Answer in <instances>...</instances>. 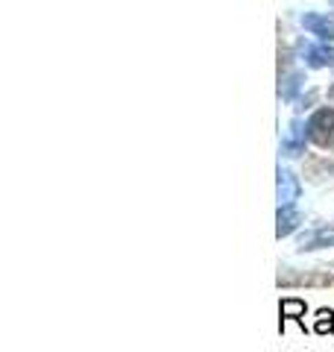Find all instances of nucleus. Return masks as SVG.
Here are the masks:
<instances>
[{"label":"nucleus","instance_id":"f257e3e1","mask_svg":"<svg viewBox=\"0 0 334 352\" xmlns=\"http://www.w3.org/2000/svg\"><path fill=\"white\" fill-rule=\"evenodd\" d=\"M308 138L320 147L334 144V112L331 109H320V112L308 120Z\"/></svg>","mask_w":334,"mask_h":352},{"label":"nucleus","instance_id":"f03ea898","mask_svg":"<svg viewBox=\"0 0 334 352\" xmlns=\"http://www.w3.org/2000/svg\"><path fill=\"white\" fill-rule=\"evenodd\" d=\"M299 223H302V212H299L296 203H287V206H278L276 212V238H287L293 235Z\"/></svg>","mask_w":334,"mask_h":352},{"label":"nucleus","instance_id":"7ed1b4c3","mask_svg":"<svg viewBox=\"0 0 334 352\" xmlns=\"http://www.w3.org/2000/svg\"><path fill=\"white\" fill-rule=\"evenodd\" d=\"M299 194H302V185L291 170H282L278 168V179H276V197H278V206H287V203H296Z\"/></svg>","mask_w":334,"mask_h":352},{"label":"nucleus","instance_id":"20e7f679","mask_svg":"<svg viewBox=\"0 0 334 352\" xmlns=\"http://www.w3.org/2000/svg\"><path fill=\"white\" fill-rule=\"evenodd\" d=\"M305 311H308L305 300H299V296H285V300L278 302V314H282V320H278V332H285L287 320H296L299 326L305 329Z\"/></svg>","mask_w":334,"mask_h":352},{"label":"nucleus","instance_id":"39448f33","mask_svg":"<svg viewBox=\"0 0 334 352\" xmlns=\"http://www.w3.org/2000/svg\"><path fill=\"white\" fill-rule=\"evenodd\" d=\"M326 247H334V232H317L311 241L299 244V252H314V250H326Z\"/></svg>","mask_w":334,"mask_h":352},{"label":"nucleus","instance_id":"423d86ee","mask_svg":"<svg viewBox=\"0 0 334 352\" xmlns=\"http://www.w3.org/2000/svg\"><path fill=\"white\" fill-rule=\"evenodd\" d=\"M314 332L317 335H331L334 332V311H331V308H320V311H317Z\"/></svg>","mask_w":334,"mask_h":352},{"label":"nucleus","instance_id":"0eeeda50","mask_svg":"<svg viewBox=\"0 0 334 352\" xmlns=\"http://www.w3.org/2000/svg\"><path fill=\"white\" fill-rule=\"evenodd\" d=\"M317 232H334V223H326V226H320Z\"/></svg>","mask_w":334,"mask_h":352}]
</instances>
